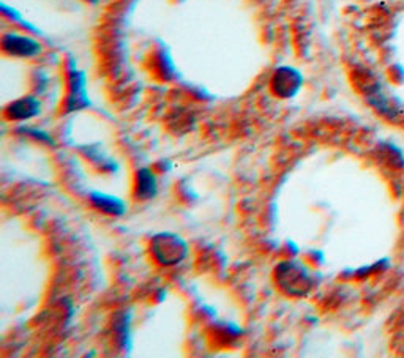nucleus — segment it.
Segmentation results:
<instances>
[{
    "mask_svg": "<svg viewBox=\"0 0 404 358\" xmlns=\"http://www.w3.org/2000/svg\"><path fill=\"white\" fill-rule=\"evenodd\" d=\"M302 86L301 73L289 66H281L275 71L272 78V91L280 98H291Z\"/></svg>",
    "mask_w": 404,
    "mask_h": 358,
    "instance_id": "nucleus-3",
    "label": "nucleus"
},
{
    "mask_svg": "<svg viewBox=\"0 0 404 358\" xmlns=\"http://www.w3.org/2000/svg\"><path fill=\"white\" fill-rule=\"evenodd\" d=\"M87 104L86 93V79L82 73H73L70 78V95H69V109H79Z\"/></svg>",
    "mask_w": 404,
    "mask_h": 358,
    "instance_id": "nucleus-6",
    "label": "nucleus"
},
{
    "mask_svg": "<svg viewBox=\"0 0 404 358\" xmlns=\"http://www.w3.org/2000/svg\"><path fill=\"white\" fill-rule=\"evenodd\" d=\"M152 255L161 265H176L185 257L186 245L177 235H156L152 242Z\"/></svg>",
    "mask_w": 404,
    "mask_h": 358,
    "instance_id": "nucleus-2",
    "label": "nucleus"
},
{
    "mask_svg": "<svg viewBox=\"0 0 404 358\" xmlns=\"http://www.w3.org/2000/svg\"><path fill=\"white\" fill-rule=\"evenodd\" d=\"M92 204L106 215H122L125 212V204L121 199L108 195H100V193L92 195Z\"/></svg>",
    "mask_w": 404,
    "mask_h": 358,
    "instance_id": "nucleus-8",
    "label": "nucleus"
},
{
    "mask_svg": "<svg viewBox=\"0 0 404 358\" xmlns=\"http://www.w3.org/2000/svg\"><path fill=\"white\" fill-rule=\"evenodd\" d=\"M40 113V103L34 96H24L9 104L5 109V116L10 121H26V118L35 117Z\"/></svg>",
    "mask_w": 404,
    "mask_h": 358,
    "instance_id": "nucleus-5",
    "label": "nucleus"
},
{
    "mask_svg": "<svg viewBox=\"0 0 404 358\" xmlns=\"http://www.w3.org/2000/svg\"><path fill=\"white\" fill-rule=\"evenodd\" d=\"M156 178L151 169H141L136 174V196L141 199H151L156 195Z\"/></svg>",
    "mask_w": 404,
    "mask_h": 358,
    "instance_id": "nucleus-7",
    "label": "nucleus"
},
{
    "mask_svg": "<svg viewBox=\"0 0 404 358\" xmlns=\"http://www.w3.org/2000/svg\"><path fill=\"white\" fill-rule=\"evenodd\" d=\"M275 280L276 286L291 297H302L308 294L313 286V280L308 270L298 262H294V260L281 262L276 267Z\"/></svg>",
    "mask_w": 404,
    "mask_h": 358,
    "instance_id": "nucleus-1",
    "label": "nucleus"
},
{
    "mask_svg": "<svg viewBox=\"0 0 404 358\" xmlns=\"http://www.w3.org/2000/svg\"><path fill=\"white\" fill-rule=\"evenodd\" d=\"M89 2H92V4H96V2H99V0H89Z\"/></svg>",
    "mask_w": 404,
    "mask_h": 358,
    "instance_id": "nucleus-9",
    "label": "nucleus"
},
{
    "mask_svg": "<svg viewBox=\"0 0 404 358\" xmlns=\"http://www.w3.org/2000/svg\"><path fill=\"white\" fill-rule=\"evenodd\" d=\"M2 49L5 54L13 57H34L40 54L41 46L35 40L24 35L6 34L2 40Z\"/></svg>",
    "mask_w": 404,
    "mask_h": 358,
    "instance_id": "nucleus-4",
    "label": "nucleus"
}]
</instances>
